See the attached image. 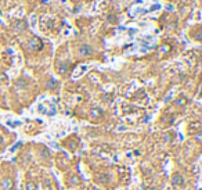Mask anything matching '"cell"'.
Wrapping results in <instances>:
<instances>
[{"instance_id":"cell-5","label":"cell","mask_w":202,"mask_h":190,"mask_svg":"<svg viewBox=\"0 0 202 190\" xmlns=\"http://www.w3.org/2000/svg\"><path fill=\"white\" fill-rule=\"evenodd\" d=\"M90 114H92V117H93V118H100L101 115H102V111H101L100 108H93V110H92V113H90Z\"/></svg>"},{"instance_id":"cell-9","label":"cell","mask_w":202,"mask_h":190,"mask_svg":"<svg viewBox=\"0 0 202 190\" xmlns=\"http://www.w3.org/2000/svg\"><path fill=\"white\" fill-rule=\"evenodd\" d=\"M3 142H4V139H3V136H0V144H3Z\"/></svg>"},{"instance_id":"cell-8","label":"cell","mask_w":202,"mask_h":190,"mask_svg":"<svg viewBox=\"0 0 202 190\" xmlns=\"http://www.w3.org/2000/svg\"><path fill=\"white\" fill-rule=\"evenodd\" d=\"M78 178H72V185H78Z\"/></svg>"},{"instance_id":"cell-2","label":"cell","mask_w":202,"mask_h":190,"mask_svg":"<svg viewBox=\"0 0 202 190\" xmlns=\"http://www.w3.org/2000/svg\"><path fill=\"white\" fill-rule=\"evenodd\" d=\"M93 53V49H92V46H89V45H80V47H79V54L80 56H90Z\"/></svg>"},{"instance_id":"cell-1","label":"cell","mask_w":202,"mask_h":190,"mask_svg":"<svg viewBox=\"0 0 202 190\" xmlns=\"http://www.w3.org/2000/svg\"><path fill=\"white\" fill-rule=\"evenodd\" d=\"M13 179L11 178H4V179H1V182H0V187H1V190H11L13 189Z\"/></svg>"},{"instance_id":"cell-7","label":"cell","mask_w":202,"mask_h":190,"mask_svg":"<svg viewBox=\"0 0 202 190\" xmlns=\"http://www.w3.org/2000/svg\"><path fill=\"white\" fill-rule=\"evenodd\" d=\"M36 189V186L33 185V182H29V183H28V190H35Z\"/></svg>"},{"instance_id":"cell-3","label":"cell","mask_w":202,"mask_h":190,"mask_svg":"<svg viewBox=\"0 0 202 190\" xmlns=\"http://www.w3.org/2000/svg\"><path fill=\"white\" fill-rule=\"evenodd\" d=\"M172 183L175 186H177V187H179V186H183L184 185V178L181 176L180 173H175V175L172 176Z\"/></svg>"},{"instance_id":"cell-6","label":"cell","mask_w":202,"mask_h":190,"mask_svg":"<svg viewBox=\"0 0 202 190\" xmlns=\"http://www.w3.org/2000/svg\"><path fill=\"white\" fill-rule=\"evenodd\" d=\"M55 85H57V82H55L54 79H51V81L49 82V83H47V87H49V89H54Z\"/></svg>"},{"instance_id":"cell-4","label":"cell","mask_w":202,"mask_h":190,"mask_svg":"<svg viewBox=\"0 0 202 190\" xmlns=\"http://www.w3.org/2000/svg\"><path fill=\"white\" fill-rule=\"evenodd\" d=\"M28 47L31 50H39L42 47V43H40L39 39H32V40L28 43Z\"/></svg>"}]
</instances>
